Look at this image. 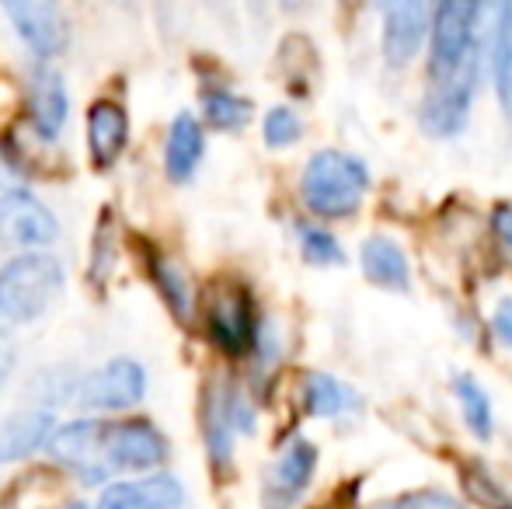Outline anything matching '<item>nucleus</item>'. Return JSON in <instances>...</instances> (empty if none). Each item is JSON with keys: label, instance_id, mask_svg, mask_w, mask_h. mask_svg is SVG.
I'll list each match as a JSON object with an SVG mask.
<instances>
[{"label": "nucleus", "instance_id": "22", "mask_svg": "<svg viewBox=\"0 0 512 509\" xmlns=\"http://www.w3.org/2000/svg\"><path fill=\"white\" fill-rule=\"evenodd\" d=\"M115 258H119V220H115V210L108 206V210H102V217H98L95 241H91V262H88L91 286L102 290L115 269Z\"/></svg>", "mask_w": 512, "mask_h": 509}, {"label": "nucleus", "instance_id": "4", "mask_svg": "<svg viewBox=\"0 0 512 509\" xmlns=\"http://www.w3.org/2000/svg\"><path fill=\"white\" fill-rule=\"evenodd\" d=\"M478 0H436L429 42V81H446L478 56Z\"/></svg>", "mask_w": 512, "mask_h": 509}, {"label": "nucleus", "instance_id": "6", "mask_svg": "<svg viewBox=\"0 0 512 509\" xmlns=\"http://www.w3.org/2000/svg\"><path fill=\"white\" fill-rule=\"evenodd\" d=\"M60 238V224L32 192L11 189L0 196V245L14 252H42Z\"/></svg>", "mask_w": 512, "mask_h": 509}, {"label": "nucleus", "instance_id": "1", "mask_svg": "<svg viewBox=\"0 0 512 509\" xmlns=\"http://www.w3.org/2000/svg\"><path fill=\"white\" fill-rule=\"evenodd\" d=\"M366 192H370V168L342 150H317L300 175L304 206L321 220H349L352 213H359Z\"/></svg>", "mask_w": 512, "mask_h": 509}, {"label": "nucleus", "instance_id": "31", "mask_svg": "<svg viewBox=\"0 0 512 509\" xmlns=\"http://www.w3.org/2000/svg\"><path fill=\"white\" fill-rule=\"evenodd\" d=\"M14 360H18V349H14V339L4 325H0V391L4 384L11 381V370H14Z\"/></svg>", "mask_w": 512, "mask_h": 509}, {"label": "nucleus", "instance_id": "30", "mask_svg": "<svg viewBox=\"0 0 512 509\" xmlns=\"http://www.w3.org/2000/svg\"><path fill=\"white\" fill-rule=\"evenodd\" d=\"M492 328H495V339L506 349H512V297L499 300V307H495V314H492Z\"/></svg>", "mask_w": 512, "mask_h": 509}, {"label": "nucleus", "instance_id": "17", "mask_svg": "<svg viewBox=\"0 0 512 509\" xmlns=\"http://www.w3.org/2000/svg\"><path fill=\"white\" fill-rule=\"evenodd\" d=\"M129 143V116L119 102L102 98L88 109V150L95 168H112Z\"/></svg>", "mask_w": 512, "mask_h": 509}, {"label": "nucleus", "instance_id": "9", "mask_svg": "<svg viewBox=\"0 0 512 509\" xmlns=\"http://www.w3.org/2000/svg\"><path fill=\"white\" fill-rule=\"evenodd\" d=\"M474 84H478V56L446 81H432L422 102V126L432 136H457L471 116Z\"/></svg>", "mask_w": 512, "mask_h": 509}, {"label": "nucleus", "instance_id": "7", "mask_svg": "<svg viewBox=\"0 0 512 509\" xmlns=\"http://www.w3.org/2000/svg\"><path fill=\"white\" fill-rule=\"evenodd\" d=\"M251 433V412L244 398L230 384H209L203 398V436L209 461L216 471H227L234 461V440L237 433Z\"/></svg>", "mask_w": 512, "mask_h": 509}, {"label": "nucleus", "instance_id": "3", "mask_svg": "<svg viewBox=\"0 0 512 509\" xmlns=\"http://www.w3.org/2000/svg\"><path fill=\"white\" fill-rule=\"evenodd\" d=\"M206 335L223 356H248L251 349L262 342V328H258L255 297L244 283L223 279L213 283L206 297Z\"/></svg>", "mask_w": 512, "mask_h": 509}, {"label": "nucleus", "instance_id": "5", "mask_svg": "<svg viewBox=\"0 0 512 509\" xmlns=\"http://www.w3.org/2000/svg\"><path fill=\"white\" fill-rule=\"evenodd\" d=\"M108 426L98 419H77L67 422L49 440V454L70 468L84 485H105L115 475L108 461Z\"/></svg>", "mask_w": 512, "mask_h": 509}, {"label": "nucleus", "instance_id": "10", "mask_svg": "<svg viewBox=\"0 0 512 509\" xmlns=\"http://www.w3.org/2000/svg\"><path fill=\"white\" fill-rule=\"evenodd\" d=\"M0 7L11 18L14 32L25 39L39 60H53L67 49V18L56 0H0Z\"/></svg>", "mask_w": 512, "mask_h": 509}, {"label": "nucleus", "instance_id": "28", "mask_svg": "<svg viewBox=\"0 0 512 509\" xmlns=\"http://www.w3.org/2000/svg\"><path fill=\"white\" fill-rule=\"evenodd\" d=\"M464 489L471 492V496L478 499L485 509H512V499L499 489V482H492V478L478 468L464 471Z\"/></svg>", "mask_w": 512, "mask_h": 509}, {"label": "nucleus", "instance_id": "19", "mask_svg": "<svg viewBox=\"0 0 512 509\" xmlns=\"http://www.w3.org/2000/svg\"><path fill=\"white\" fill-rule=\"evenodd\" d=\"M359 265H363V276L370 279L373 286H384V290L405 293L411 290V265L408 255L398 241L384 238V234H373V238L363 241L359 248Z\"/></svg>", "mask_w": 512, "mask_h": 509}, {"label": "nucleus", "instance_id": "14", "mask_svg": "<svg viewBox=\"0 0 512 509\" xmlns=\"http://www.w3.org/2000/svg\"><path fill=\"white\" fill-rule=\"evenodd\" d=\"M70 98L67 84L56 70L35 67L32 84H28V123H32L39 140H56L63 123H67Z\"/></svg>", "mask_w": 512, "mask_h": 509}, {"label": "nucleus", "instance_id": "15", "mask_svg": "<svg viewBox=\"0 0 512 509\" xmlns=\"http://www.w3.org/2000/svg\"><path fill=\"white\" fill-rule=\"evenodd\" d=\"M185 489L175 475H150L143 482H112L95 509H182Z\"/></svg>", "mask_w": 512, "mask_h": 509}, {"label": "nucleus", "instance_id": "2", "mask_svg": "<svg viewBox=\"0 0 512 509\" xmlns=\"http://www.w3.org/2000/svg\"><path fill=\"white\" fill-rule=\"evenodd\" d=\"M63 290L60 258L46 252H21L0 269V318L35 321L42 318L56 293Z\"/></svg>", "mask_w": 512, "mask_h": 509}, {"label": "nucleus", "instance_id": "32", "mask_svg": "<svg viewBox=\"0 0 512 509\" xmlns=\"http://www.w3.org/2000/svg\"><path fill=\"white\" fill-rule=\"evenodd\" d=\"M67 509H88V506H84V503H74V506H67Z\"/></svg>", "mask_w": 512, "mask_h": 509}, {"label": "nucleus", "instance_id": "16", "mask_svg": "<svg viewBox=\"0 0 512 509\" xmlns=\"http://www.w3.org/2000/svg\"><path fill=\"white\" fill-rule=\"evenodd\" d=\"M56 433V419L49 408H25L14 412L0 422V464L25 461V457L39 454L42 447H49Z\"/></svg>", "mask_w": 512, "mask_h": 509}, {"label": "nucleus", "instance_id": "8", "mask_svg": "<svg viewBox=\"0 0 512 509\" xmlns=\"http://www.w3.org/2000/svg\"><path fill=\"white\" fill-rule=\"evenodd\" d=\"M147 394V370L143 363L129 360V356H115L112 363H105L102 370L88 374L77 384L74 398L84 408H98V412H122L133 408Z\"/></svg>", "mask_w": 512, "mask_h": 509}, {"label": "nucleus", "instance_id": "12", "mask_svg": "<svg viewBox=\"0 0 512 509\" xmlns=\"http://www.w3.org/2000/svg\"><path fill=\"white\" fill-rule=\"evenodd\" d=\"M108 461L112 471H157L168 461V440L147 419L108 426Z\"/></svg>", "mask_w": 512, "mask_h": 509}, {"label": "nucleus", "instance_id": "27", "mask_svg": "<svg viewBox=\"0 0 512 509\" xmlns=\"http://www.w3.org/2000/svg\"><path fill=\"white\" fill-rule=\"evenodd\" d=\"M262 136H265V143H269L272 150H286V147H293L300 136H304V123H300V116L293 109L276 105V109L265 112Z\"/></svg>", "mask_w": 512, "mask_h": 509}, {"label": "nucleus", "instance_id": "18", "mask_svg": "<svg viewBox=\"0 0 512 509\" xmlns=\"http://www.w3.org/2000/svg\"><path fill=\"white\" fill-rule=\"evenodd\" d=\"M206 154V133L192 112H178L175 123L168 129V143H164V171L175 185H185L196 175L199 161Z\"/></svg>", "mask_w": 512, "mask_h": 509}, {"label": "nucleus", "instance_id": "11", "mask_svg": "<svg viewBox=\"0 0 512 509\" xmlns=\"http://www.w3.org/2000/svg\"><path fill=\"white\" fill-rule=\"evenodd\" d=\"M436 0H384V56L391 67H408L432 28Z\"/></svg>", "mask_w": 512, "mask_h": 509}, {"label": "nucleus", "instance_id": "25", "mask_svg": "<svg viewBox=\"0 0 512 509\" xmlns=\"http://www.w3.org/2000/svg\"><path fill=\"white\" fill-rule=\"evenodd\" d=\"M495 91H499V102L506 109V116H512V0L502 4L499 25H495Z\"/></svg>", "mask_w": 512, "mask_h": 509}, {"label": "nucleus", "instance_id": "20", "mask_svg": "<svg viewBox=\"0 0 512 509\" xmlns=\"http://www.w3.org/2000/svg\"><path fill=\"white\" fill-rule=\"evenodd\" d=\"M304 408L314 419H331V415H349L363 408V398L345 381L331 374H307L304 381Z\"/></svg>", "mask_w": 512, "mask_h": 509}, {"label": "nucleus", "instance_id": "23", "mask_svg": "<svg viewBox=\"0 0 512 509\" xmlns=\"http://www.w3.org/2000/svg\"><path fill=\"white\" fill-rule=\"evenodd\" d=\"M203 116L206 123L220 133H237L251 123V102L227 88H206L203 91Z\"/></svg>", "mask_w": 512, "mask_h": 509}, {"label": "nucleus", "instance_id": "13", "mask_svg": "<svg viewBox=\"0 0 512 509\" xmlns=\"http://www.w3.org/2000/svg\"><path fill=\"white\" fill-rule=\"evenodd\" d=\"M314 471H317V447L307 440H293L290 447L276 457L269 475H265L262 506L265 509H290L307 492Z\"/></svg>", "mask_w": 512, "mask_h": 509}, {"label": "nucleus", "instance_id": "26", "mask_svg": "<svg viewBox=\"0 0 512 509\" xmlns=\"http://www.w3.org/2000/svg\"><path fill=\"white\" fill-rule=\"evenodd\" d=\"M297 241L300 252L310 265H342L345 262V248L338 245V238L331 231L317 224H297Z\"/></svg>", "mask_w": 512, "mask_h": 509}, {"label": "nucleus", "instance_id": "29", "mask_svg": "<svg viewBox=\"0 0 512 509\" xmlns=\"http://www.w3.org/2000/svg\"><path fill=\"white\" fill-rule=\"evenodd\" d=\"M394 509H460L450 496L443 492H411V496L398 499Z\"/></svg>", "mask_w": 512, "mask_h": 509}, {"label": "nucleus", "instance_id": "21", "mask_svg": "<svg viewBox=\"0 0 512 509\" xmlns=\"http://www.w3.org/2000/svg\"><path fill=\"white\" fill-rule=\"evenodd\" d=\"M147 265H150V279H154V286L161 290V297L168 300L171 314H175L178 321H189L192 307H196V300H192V279L164 255H150Z\"/></svg>", "mask_w": 512, "mask_h": 509}, {"label": "nucleus", "instance_id": "33", "mask_svg": "<svg viewBox=\"0 0 512 509\" xmlns=\"http://www.w3.org/2000/svg\"><path fill=\"white\" fill-rule=\"evenodd\" d=\"M345 4H356V0H345Z\"/></svg>", "mask_w": 512, "mask_h": 509}, {"label": "nucleus", "instance_id": "24", "mask_svg": "<svg viewBox=\"0 0 512 509\" xmlns=\"http://www.w3.org/2000/svg\"><path fill=\"white\" fill-rule=\"evenodd\" d=\"M453 394L460 401V412H464L467 426H471L474 436L488 440L495 429V412H492V401H488V391L474 381L471 374H457L453 377Z\"/></svg>", "mask_w": 512, "mask_h": 509}]
</instances>
